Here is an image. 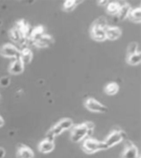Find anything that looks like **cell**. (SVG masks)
I'll list each match as a JSON object with an SVG mask.
<instances>
[{"label": "cell", "instance_id": "17", "mask_svg": "<svg viewBox=\"0 0 141 158\" xmlns=\"http://www.w3.org/2000/svg\"><path fill=\"white\" fill-rule=\"evenodd\" d=\"M9 36H10L11 39L13 40V42H19L21 41V39L22 38V37H24L22 33L17 27L11 30L10 33H9Z\"/></svg>", "mask_w": 141, "mask_h": 158}, {"label": "cell", "instance_id": "11", "mask_svg": "<svg viewBox=\"0 0 141 158\" xmlns=\"http://www.w3.org/2000/svg\"><path fill=\"white\" fill-rule=\"evenodd\" d=\"M18 158H34V153L31 148L26 146H22L18 152Z\"/></svg>", "mask_w": 141, "mask_h": 158}, {"label": "cell", "instance_id": "10", "mask_svg": "<svg viewBox=\"0 0 141 158\" xmlns=\"http://www.w3.org/2000/svg\"><path fill=\"white\" fill-rule=\"evenodd\" d=\"M39 151L42 153H50L54 150V143L53 142H50L48 140L42 141L39 144Z\"/></svg>", "mask_w": 141, "mask_h": 158}, {"label": "cell", "instance_id": "25", "mask_svg": "<svg viewBox=\"0 0 141 158\" xmlns=\"http://www.w3.org/2000/svg\"><path fill=\"white\" fill-rule=\"evenodd\" d=\"M10 78L8 76H3L0 79V86L2 87H8L10 84Z\"/></svg>", "mask_w": 141, "mask_h": 158}, {"label": "cell", "instance_id": "27", "mask_svg": "<svg viewBox=\"0 0 141 158\" xmlns=\"http://www.w3.org/2000/svg\"><path fill=\"white\" fill-rule=\"evenodd\" d=\"M5 156V150L3 148H0V158H3Z\"/></svg>", "mask_w": 141, "mask_h": 158}, {"label": "cell", "instance_id": "20", "mask_svg": "<svg viewBox=\"0 0 141 158\" xmlns=\"http://www.w3.org/2000/svg\"><path fill=\"white\" fill-rule=\"evenodd\" d=\"M119 90V86L117 84L115 83H110L106 86L105 92L109 95H114L117 93Z\"/></svg>", "mask_w": 141, "mask_h": 158}, {"label": "cell", "instance_id": "6", "mask_svg": "<svg viewBox=\"0 0 141 158\" xmlns=\"http://www.w3.org/2000/svg\"><path fill=\"white\" fill-rule=\"evenodd\" d=\"M122 158H140L137 148L130 141L126 142V148L122 153Z\"/></svg>", "mask_w": 141, "mask_h": 158}, {"label": "cell", "instance_id": "2", "mask_svg": "<svg viewBox=\"0 0 141 158\" xmlns=\"http://www.w3.org/2000/svg\"><path fill=\"white\" fill-rule=\"evenodd\" d=\"M83 149L87 153H94L96 152L107 149L104 142H99L92 138H86L83 143Z\"/></svg>", "mask_w": 141, "mask_h": 158}, {"label": "cell", "instance_id": "30", "mask_svg": "<svg viewBox=\"0 0 141 158\" xmlns=\"http://www.w3.org/2000/svg\"><path fill=\"white\" fill-rule=\"evenodd\" d=\"M2 26V21H1V20H0V27Z\"/></svg>", "mask_w": 141, "mask_h": 158}, {"label": "cell", "instance_id": "9", "mask_svg": "<svg viewBox=\"0 0 141 158\" xmlns=\"http://www.w3.org/2000/svg\"><path fill=\"white\" fill-rule=\"evenodd\" d=\"M91 35H92V38L95 39L97 41H99V42H102V41H104L105 39H107L105 29L100 28V27L94 26V25L92 27V31H91Z\"/></svg>", "mask_w": 141, "mask_h": 158}, {"label": "cell", "instance_id": "1", "mask_svg": "<svg viewBox=\"0 0 141 158\" xmlns=\"http://www.w3.org/2000/svg\"><path fill=\"white\" fill-rule=\"evenodd\" d=\"M94 123L92 122H87L80 124L77 127H74L71 133V139L75 143H79L82 140L86 139L87 137V131L88 129L94 130Z\"/></svg>", "mask_w": 141, "mask_h": 158}, {"label": "cell", "instance_id": "3", "mask_svg": "<svg viewBox=\"0 0 141 158\" xmlns=\"http://www.w3.org/2000/svg\"><path fill=\"white\" fill-rule=\"evenodd\" d=\"M126 137L125 132L122 131H114L111 133L106 139L104 143L107 146V148H111L113 146H115L121 143Z\"/></svg>", "mask_w": 141, "mask_h": 158}, {"label": "cell", "instance_id": "22", "mask_svg": "<svg viewBox=\"0 0 141 158\" xmlns=\"http://www.w3.org/2000/svg\"><path fill=\"white\" fill-rule=\"evenodd\" d=\"M80 3L79 1H74V0H69V1H65L64 4V9L66 12H71L75 8L77 3Z\"/></svg>", "mask_w": 141, "mask_h": 158}, {"label": "cell", "instance_id": "29", "mask_svg": "<svg viewBox=\"0 0 141 158\" xmlns=\"http://www.w3.org/2000/svg\"><path fill=\"white\" fill-rule=\"evenodd\" d=\"M3 124H4V121H3V118H2V117H0V127H2Z\"/></svg>", "mask_w": 141, "mask_h": 158}, {"label": "cell", "instance_id": "13", "mask_svg": "<svg viewBox=\"0 0 141 158\" xmlns=\"http://www.w3.org/2000/svg\"><path fill=\"white\" fill-rule=\"evenodd\" d=\"M52 43H53V39H52L51 36L44 34L43 36L41 37V39L35 43V45L38 47H46L50 46Z\"/></svg>", "mask_w": 141, "mask_h": 158}, {"label": "cell", "instance_id": "21", "mask_svg": "<svg viewBox=\"0 0 141 158\" xmlns=\"http://www.w3.org/2000/svg\"><path fill=\"white\" fill-rule=\"evenodd\" d=\"M57 124L59 125L60 128L63 130V132L65 131V130H68L69 128H71L73 127V121L70 118H64V119H62L61 121H59Z\"/></svg>", "mask_w": 141, "mask_h": 158}, {"label": "cell", "instance_id": "15", "mask_svg": "<svg viewBox=\"0 0 141 158\" xmlns=\"http://www.w3.org/2000/svg\"><path fill=\"white\" fill-rule=\"evenodd\" d=\"M131 6L126 3V5L122 6V7H121V8H120V11H119L118 14H117L118 18L119 19H121V20H124V19L129 18V15H130V13H131Z\"/></svg>", "mask_w": 141, "mask_h": 158}, {"label": "cell", "instance_id": "19", "mask_svg": "<svg viewBox=\"0 0 141 158\" xmlns=\"http://www.w3.org/2000/svg\"><path fill=\"white\" fill-rule=\"evenodd\" d=\"M141 61L140 52H137L135 54L130 55L128 57V63L131 65H139Z\"/></svg>", "mask_w": 141, "mask_h": 158}, {"label": "cell", "instance_id": "26", "mask_svg": "<svg viewBox=\"0 0 141 158\" xmlns=\"http://www.w3.org/2000/svg\"><path fill=\"white\" fill-rule=\"evenodd\" d=\"M54 135L50 131L47 132V134H46V140H48L50 142H53L54 143Z\"/></svg>", "mask_w": 141, "mask_h": 158}, {"label": "cell", "instance_id": "18", "mask_svg": "<svg viewBox=\"0 0 141 158\" xmlns=\"http://www.w3.org/2000/svg\"><path fill=\"white\" fill-rule=\"evenodd\" d=\"M120 8H121V7L117 2H111V3L109 2V3H108L107 11L108 13L111 15H115V14L117 15L119 11H120Z\"/></svg>", "mask_w": 141, "mask_h": 158}, {"label": "cell", "instance_id": "14", "mask_svg": "<svg viewBox=\"0 0 141 158\" xmlns=\"http://www.w3.org/2000/svg\"><path fill=\"white\" fill-rule=\"evenodd\" d=\"M43 35H44L43 27L41 26L37 27H36V29H34L33 31L31 32V36H30V37H31V41L33 42L34 44H35L38 40L41 39V37L43 36Z\"/></svg>", "mask_w": 141, "mask_h": 158}, {"label": "cell", "instance_id": "12", "mask_svg": "<svg viewBox=\"0 0 141 158\" xmlns=\"http://www.w3.org/2000/svg\"><path fill=\"white\" fill-rule=\"evenodd\" d=\"M20 59L24 64V65L31 62V59H32V52H31V50L28 49L27 47L22 50L21 51Z\"/></svg>", "mask_w": 141, "mask_h": 158}, {"label": "cell", "instance_id": "5", "mask_svg": "<svg viewBox=\"0 0 141 158\" xmlns=\"http://www.w3.org/2000/svg\"><path fill=\"white\" fill-rule=\"evenodd\" d=\"M86 108H87L89 111L92 112H97V113H106L108 111V109L104 105V104H101L100 102L96 100L94 98H88L86 100L85 103Z\"/></svg>", "mask_w": 141, "mask_h": 158}, {"label": "cell", "instance_id": "28", "mask_svg": "<svg viewBox=\"0 0 141 158\" xmlns=\"http://www.w3.org/2000/svg\"><path fill=\"white\" fill-rule=\"evenodd\" d=\"M98 3H100L101 5H105V4H108L109 2L108 1H98Z\"/></svg>", "mask_w": 141, "mask_h": 158}, {"label": "cell", "instance_id": "16", "mask_svg": "<svg viewBox=\"0 0 141 158\" xmlns=\"http://www.w3.org/2000/svg\"><path fill=\"white\" fill-rule=\"evenodd\" d=\"M129 18L131 20L135 23H140L141 21V9L140 8H135L131 11V13L129 15Z\"/></svg>", "mask_w": 141, "mask_h": 158}, {"label": "cell", "instance_id": "8", "mask_svg": "<svg viewBox=\"0 0 141 158\" xmlns=\"http://www.w3.org/2000/svg\"><path fill=\"white\" fill-rule=\"evenodd\" d=\"M23 70H24V64L20 58L15 59V60L11 64L9 67V71L13 75H19L23 72Z\"/></svg>", "mask_w": 141, "mask_h": 158}, {"label": "cell", "instance_id": "4", "mask_svg": "<svg viewBox=\"0 0 141 158\" xmlns=\"http://www.w3.org/2000/svg\"><path fill=\"white\" fill-rule=\"evenodd\" d=\"M0 53L3 56L7 57V58H20L21 51L13 45L11 44H6L4 45L1 50H0Z\"/></svg>", "mask_w": 141, "mask_h": 158}, {"label": "cell", "instance_id": "23", "mask_svg": "<svg viewBox=\"0 0 141 158\" xmlns=\"http://www.w3.org/2000/svg\"><path fill=\"white\" fill-rule=\"evenodd\" d=\"M94 26L98 27L100 28L106 29L107 27V20L106 19V18L104 17H101V18H98L96 20L95 23H94Z\"/></svg>", "mask_w": 141, "mask_h": 158}, {"label": "cell", "instance_id": "24", "mask_svg": "<svg viewBox=\"0 0 141 158\" xmlns=\"http://www.w3.org/2000/svg\"><path fill=\"white\" fill-rule=\"evenodd\" d=\"M128 52H129V56H130V55L135 54V53H137V52H139L138 44L135 43V42L131 43L128 47Z\"/></svg>", "mask_w": 141, "mask_h": 158}, {"label": "cell", "instance_id": "7", "mask_svg": "<svg viewBox=\"0 0 141 158\" xmlns=\"http://www.w3.org/2000/svg\"><path fill=\"white\" fill-rule=\"evenodd\" d=\"M106 36L110 40H116L121 36V30L117 27H107L105 29Z\"/></svg>", "mask_w": 141, "mask_h": 158}]
</instances>
